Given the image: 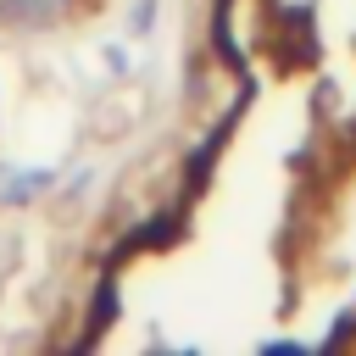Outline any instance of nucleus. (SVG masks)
Wrapping results in <instances>:
<instances>
[{
	"label": "nucleus",
	"instance_id": "20e7f679",
	"mask_svg": "<svg viewBox=\"0 0 356 356\" xmlns=\"http://www.w3.org/2000/svg\"><path fill=\"white\" fill-rule=\"evenodd\" d=\"M156 11H161V0H134L128 17H122L128 33H134V39H150V33H156Z\"/></svg>",
	"mask_w": 356,
	"mask_h": 356
},
{
	"label": "nucleus",
	"instance_id": "f03ea898",
	"mask_svg": "<svg viewBox=\"0 0 356 356\" xmlns=\"http://www.w3.org/2000/svg\"><path fill=\"white\" fill-rule=\"evenodd\" d=\"M72 22V0H0V33H56Z\"/></svg>",
	"mask_w": 356,
	"mask_h": 356
},
{
	"label": "nucleus",
	"instance_id": "39448f33",
	"mask_svg": "<svg viewBox=\"0 0 356 356\" xmlns=\"http://www.w3.org/2000/svg\"><path fill=\"white\" fill-rule=\"evenodd\" d=\"M100 56H106V67H111L117 78H128V56H122V44H106Z\"/></svg>",
	"mask_w": 356,
	"mask_h": 356
},
{
	"label": "nucleus",
	"instance_id": "423d86ee",
	"mask_svg": "<svg viewBox=\"0 0 356 356\" xmlns=\"http://www.w3.org/2000/svg\"><path fill=\"white\" fill-rule=\"evenodd\" d=\"M0 289H6V267H0Z\"/></svg>",
	"mask_w": 356,
	"mask_h": 356
},
{
	"label": "nucleus",
	"instance_id": "7ed1b4c3",
	"mask_svg": "<svg viewBox=\"0 0 356 356\" xmlns=\"http://www.w3.org/2000/svg\"><path fill=\"white\" fill-rule=\"evenodd\" d=\"M56 195V167H11L0 161V211H22Z\"/></svg>",
	"mask_w": 356,
	"mask_h": 356
},
{
	"label": "nucleus",
	"instance_id": "f257e3e1",
	"mask_svg": "<svg viewBox=\"0 0 356 356\" xmlns=\"http://www.w3.org/2000/svg\"><path fill=\"white\" fill-rule=\"evenodd\" d=\"M134 117H139V106H134L128 89H100L89 100V111H83V134L100 139V145H111V139L134 134Z\"/></svg>",
	"mask_w": 356,
	"mask_h": 356
}]
</instances>
